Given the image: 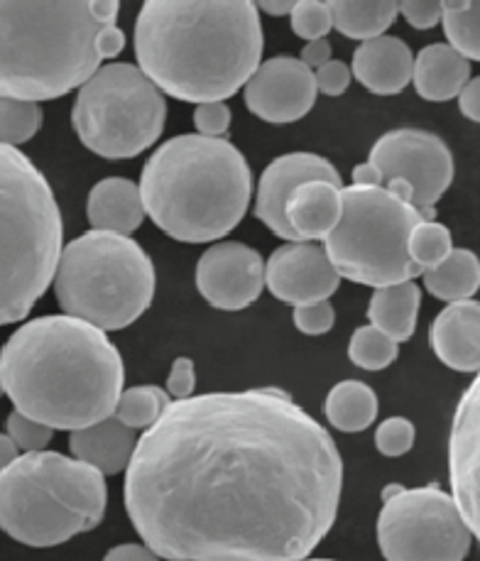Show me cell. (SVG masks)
I'll return each instance as SVG.
<instances>
[{
    "mask_svg": "<svg viewBox=\"0 0 480 561\" xmlns=\"http://www.w3.org/2000/svg\"><path fill=\"white\" fill-rule=\"evenodd\" d=\"M333 27L348 39H368L382 37L395 20L400 15V3L390 0H375V3H363V0H331Z\"/></svg>",
    "mask_w": 480,
    "mask_h": 561,
    "instance_id": "obj_27",
    "label": "cell"
},
{
    "mask_svg": "<svg viewBox=\"0 0 480 561\" xmlns=\"http://www.w3.org/2000/svg\"><path fill=\"white\" fill-rule=\"evenodd\" d=\"M351 176H353V184L365 186V190H380V186L385 184V176H382L380 168H375L370 160L363 164H356Z\"/></svg>",
    "mask_w": 480,
    "mask_h": 561,
    "instance_id": "obj_44",
    "label": "cell"
},
{
    "mask_svg": "<svg viewBox=\"0 0 480 561\" xmlns=\"http://www.w3.org/2000/svg\"><path fill=\"white\" fill-rule=\"evenodd\" d=\"M422 307V289L416 283H402L375 289L368 302V319L375 329H380L390 339L410 341L416 319H420Z\"/></svg>",
    "mask_w": 480,
    "mask_h": 561,
    "instance_id": "obj_24",
    "label": "cell"
},
{
    "mask_svg": "<svg viewBox=\"0 0 480 561\" xmlns=\"http://www.w3.org/2000/svg\"><path fill=\"white\" fill-rule=\"evenodd\" d=\"M265 277L270 293L295 309L329 302L343 279L331 263L327 248L317 243L279 245L267 257Z\"/></svg>",
    "mask_w": 480,
    "mask_h": 561,
    "instance_id": "obj_16",
    "label": "cell"
},
{
    "mask_svg": "<svg viewBox=\"0 0 480 561\" xmlns=\"http://www.w3.org/2000/svg\"><path fill=\"white\" fill-rule=\"evenodd\" d=\"M307 182H331L343 190V180L333 164L317 152H287L273 160L260 176L255 192V216L270 231L287 243H299L287 221L289 196Z\"/></svg>",
    "mask_w": 480,
    "mask_h": 561,
    "instance_id": "obj_17",
    "label": "cell"
},
{
    "mask_svg": "<svg viewBox=\"0 0 480 561\" xmlns=\"http://www.w3.org/2000/svg\"><path fill=\"white\" fill-rule=\"evenodd\" d=\"M289 25L292 33L307 39V43L327 39V35L333 30L331 5L319 3V0H299L295 13L289 15Z\"/></svg>",
    "mask_w": 480,
    "mask_h": 561,
    "instance_id": "obj_33",
    "label": "cell"
},
{
    "mask_svg": "<svg viewBox=\"0 0 480 561\" xmlns=\"http://www.w3.org/2000/svg\"><path fill=\"white\" fill-rule=\"evenodd\" d=\"M378 394L363 380H341L329 390L327 404H323L331 427L346 434L368 430L378 417Z\"/></svg>",
    "mask_w": 480,
    "mask_h": 561,
    "instance_id": "obj_25",
    "label": "cell"
},
{
    "mask_svg": "<svg viewBox=\"0 0 480 561\" xmlns=\"http://www.w3.org/2000/svg\"><path fill=\"white\" fill-rule=\"evenodd\" d=\"M52 432L55 430L47 427V424L27 417V414L18 410L10 412L5 420V434L20 446V451L25 454L45 451V446L52 442Z\"/></svg>",
    "mask_w": 480,
    "mask_h": 561,
    "instance_id": "obj_34",
    "label": "cell"
},
{
    "mask_svg": "<svg viewBox=\"0 0 480 561\" xmlns=\"http://www.w3.org/2000/svg\"><path fill=\"white\" fill-rule=\"evenodd\" d=\"M170 392L158 386H135L128 388L118 400L116 417L130 430H152L158 424L164 412L170 410Z\"/></svg>",
    "mask_w": 480,
    "mask_h": 561,
    "instance_id": "obj_28",
    "label": "cell"
},
{
    "mask_svg": "<svg viewBox=\"0 0 480 561\" xmlns=\"http://www.w3.org/2000/svg\"><path fill=\"white\" fill-rule=\"evenodd\" d=\"M400 15L414 30H432L444 23V3H434V0H410V3H400Z\"/></svg>",
    "mask_w": 480,
    "mask_h": 561,
    "instance_id": "obj_38",
    "label": "cell"
},
{
    "mask_svg": "<svg viewBox=\"0 0 480 561\" xmlns=\"http://www.w3.org/2000/svg\"><path fill=\"white\" fill-rule=\"evenodd\" d=\"M424 287L442 302H466L480 289V257L468 248H456L439 267L424 273Z\"/></svg>",
    "mask_w": 480,
    "mask_h": 561,
    "instance_id": "obj_26",
    "label": "cell"
},
{
    "mask_svg": "<svg viewBox=\"0 0 480 561\" xmlns=\"http://www.w3.org/2000/svg\"><path fill=\"white\" fill-rule=\"evenodd\" d=\"M3 270H0V324L23 321L37 299L55 285L65 255V224L55 192L18 148L3 145Z\"/></svg>",
    "mask_w": 480,
    "mask_h": 561,
    "instance_id": "obj_7",
    "label": "cell"
},
{
    "mask_svg": "<svg viewBox=\"0 0 480 561\" xmlns=\"http://www.w3.org/2000/svg\"><path fill=\"white\" fill-rule=\"evenodd\" d=\"M305 561H336V559H305Z\"/></svg>",
    "mask_w": 480,
    "mask_h": 561,
    "instance_id": "obj_47",
    "label": "cell"
},
{
    "mask_svg": "<svg viewBox=\"0 0 480 561\" xmlns=\"http://www.w3.org/2000/svg\"><path fill=\"white\" fill-rule=\"evenodd\" d=\"M140 194L152 224L174 241L221 243L243 221L253 174L231 140L186 133L150 154Z\"/></svg>",
    "mask_w": 480,
    "mask_h": 561,
    "instance_id": "obj_5",
    "label": "cell"
},
{
    "mask_svg": "<svg viewBox=\"0 0 480 561\" xmlns=\"http://www.w3.org/2000/svg\"><path fill=\"white\" fill-rule=\"evenodd\" d=\"M267 263L245 243H214L196 263V289L208 305L224 311H240L258 302L267 287Z\"/></svg>",
    "mask_w": 480,
    "mask_h": 561,
    "instance_id": "obj_13",
    "label": "cell"
},
{
    "mask_svg": "<svg viewBox=\"0 0 480 561\" xmlns=\"http://www.w3.org/2000/svg\"><path fill=\"white\" fill-rule=\"evenodd\" d=\"M370 162L380 168L385 184L404 180L414 186L416 209H434L454 182V154L436 133L398 128L380 135L370 148Z\"/></svg>",
    "mask_w": 480,
    "mask_h": 561,
    "instance_id": "obj_12",
    "label": "cell"
},
{
    "mask_svg": "<svg viewBox=\"0 0 480 561\" xmlns=\"http://www.w3.org/2000/svg\"><path fill=\"white\" fill-rule=\"evenodd\" d=\"M106 505V476L65 454H23L0 473V527L20 545H65L99 527Z\"/></svg>",
    "mask_w": 480,
    "mask_h": 561,
    "instance_id": "obj_6",
    "label": "cell"
},
{
    "mask_svg": "<svg viewBox=\"0 0 480 561\" xmlns=\"http://www.w3.org/2000/svg\"><path fill=\"white\" fill-rule=\"evenodd\" d=\"M430 344L444 366L480 373V302L466 299L442 309L430 327Z\"/></svg>",
    "mask_w": 480,
    "mask_h": 561,
    "instance_id": "obj_18",
    "label": "cell"
},
{
    "mask_svg": "<svg viewBox=\"0 0 480 561\" xmlns=\"http://www.w3.org/2000/svg\"><path fill=\"white\" fill-rule=\"evenodd\" d=\"M471 79V61L448 43L426 45L416 55L412 84L424 101L444 103L458 99Z\"/></svg>",
    "mask_w": 480,
    "mask_h": 561,
    "instance_id": "obj_23",
    "label": "cell"
},
{
    "mask_svg": "<svg viewBox=\"0 0 480 561\" xmlns=\"http://www.w3.org/2000/svg\"><path fill=\"white\" fill-rule=\"evenodd\" d=\"M448 483L458 511L480 542V373L456 404L448 434Z\"/></svg>",
    "mask_w": 480,
    "mask_h": 561,
    "instance_id": "obj_15",
    "label": "cell"
},
{
    "mask_svg": "<svg viewBox=\"0 0 480 561\" xmlns=\"http://www.w3.org/2000/svg\"><path fill=\"white\" fill-rule=\"evenodd\" d=\"M343 218V190L331 182L301 184L287 202V221L299 243L323 241Z\"/></svg>",
    "mask_w": 480,
    "mask_h": 561,
    "instance_id": "obj_21",
    "label": "cell"
},
{
    "mask_svg": "<svg viewBox=\"0 0 480 561\" xmlns=\"http://www.w3.org/2000/svg\"><path fill=\"white\" fill-rule=\"evenodd\" d=\"M456 251L452 231L444 224L424 221L412 231L410 236V255L416 265L422 267V273L439 267L444 260Z\"/></svg>",
    "mask_w": 480,
    "mask_h": 561,
    "instance_id": "obj_31",
    "label": "cell"
},
{
    "mask_svg": "<svg viewBox=\"0 0 480 561\" xmlns=\"http://www.w3.org/2000/svg\"><path fill=\"white\" fill-rule=\"evenodd\" d=\"M458 108L473 123H480V77L468 81V87L458 96Z\"/></svg>",
    "mask_w": 480,
    "mask_h": 561,
    "instance_id": "obj_42",
    "label": "cell"
},
{
    "mask_svg": "<svg viewBox=\"0 0 480 561\" xmlns=\"http://www.w3.org/2000/svg\"><path fill=\"white\" fill-rule=\"evenodd\" d=\"M123 382V356L106 331L69 314L25 321L0 351L8 400L52 430L79 432L113 417Z\"/></svg>",
    "mask_w": 480,
    "mask_h": 561,
    "instance_id": "obj_3",
    "label": "cell"
},
{
    "mask_svg": "<svg viewBox=\"0 0 480 561\" xmlns=\"http://www.w3.org/2000/svg\"><path fill=\"white\" fill-rule=\"evenodd\" d=\"M297 3H270V0H263V3H258V10L260 13H267V15H292L295 13Z\"/></svg>",
    "mask_w": 480,
    "mask_h": 561,
    "instance_id": "obj_46",
    "label": "cell"
},
{
    "mask_svg": "<svg viewBox=\"0 0 480 561\" xmlns=\"http://www.w3.org/2000/svg\"><path fill=\"white\" fill-rule=\"evenodd\" d=\"M400 356V344L390 339L385 331L373 324L353 331L348 341V358L353 366L363 370H385Z\"/></svg>",
    "mask_w": 480,
    "mask_h": 561,
    "instance_id": "obj_30",
    "label": "cell"
},
{
    "mask_svg": "<svg viewBox=\"0 0 480 561\" xmlns=\"http://www.w3.org/2000/svg\"><path fill=\"white\" fill-rule=\"evenodd\" d=\"M194 128L204 138H224L231 128V108L228 103L216 101V103H202V106L194 108Z\"/></svg>",
    "mask_w": 480,
    "mask_h": 561,
    "instance_id": "obj_37",
    "label": "cell"
},
{
    "mask_svg": "<svg viewBox=\"0 0 480 561\" xmlns=\"http://www.w3.org/2000/svg\"><path fill=\"white\" fill-rule=\"evenodd\" d=\"M317 75L299 57L265 59L243 89L248 111L265 123H295L315 108Z\"/></svg>",
    "mask_w": 480,
    "mask_h": 561,
    "instance_id": "obj_14",
    "label": "cell"
},
{
    "mask_svg": "<svg viewBox=\"0 0 480 561\" xmlns=\"http://www.w3.org/2000/svg\"><path fill=\"white\" fill-rule=\"evenodd\" d=\"M87 216L93 231H108L130 236L142 226L145 204L140 194V184L123 176H108L93 184L87 202Z\"/></svg>",
    "mask_w": 480,
    "mask_h": 561,
    "instance_id": "obj_22",
    "label": "cell"
},
{
    "mask_svg": "<svg viewBox=\"0 0 480 561\" xmlns=\"http://www.w3.org/2000/svg\"><path fill=\"white\" fill-rule=\"evenodd\" d=\"M378 545L385 561H464L473 533L439 485L385 488Z\"/></svg>",
    "mask_w": 480,
    "mask_h": 561,
    "instance_id": "obj_11",
    "label": "cell"
},
{
    "mask_svg": "<svg viewBox=\"0 0 480 561\" xmlns=\"http://www.w3.org/2000/svg\"><path fill=\"white\" fill-rule=\"evenodd\" d=\"M301 61L311 69V71H319L323 65H329L331 61V43L329 39H317V43H307V47L301 49Z\"/></svg>",
    "mask_w": 480,
    "mask_h": 561,
    "instance_id": "obj_43",
    "label": "cell"
},
{
    "mask_svg": "<svg viewBox=\"0 0 480 561\" xmlns=\"http://www.w3.org/2000/svg\"><path fill=\"white\" fill-rule=\"evenodd\" d=\"M414 55L404 39L382 35L361 43L353 51V79L378 96L402 93L414 79Z\"/></svg>",
    "mask_w": 480,
    "mask_h": 561,
    "instance_id": "obj_19",
    "label": "cell"
},
{
    "mask_svg": "<svg viewBox=\"0 0 480 561\" xmlns=\"http://www.w3.org/2000/svg\"><path fill=\"white\" fill-rule=\"evenodd\" d=\"M315 75L321 93H327V96H341V93H346V89L351 87L353 69L339 59H331L329 65H323Z\"/></svg>",
    "mask_w": 480,
    "mask_h": 561,
    "instance_id": "obj_40",
    "label": "cell"
},
{
    "mask_svg": "<svg viewBox=\"0 0 480 561\" xmlns=\"http://www.w3.org/2000/svg\"><path fill=\"white\" fill-rule=\"evenodd\" d=\"M0 133H3V145L8 148H18L27 140H33L39 126H42V111L35 101H20L3 96L0 103Z\"/></svg>",
    "mask_w": 480,
    "mask_h": 561,
    "instance_id": "obj_32",
    "label": "cell"
},
{
    "mask_svg": "<svg viewBox=\"0 0 480 561\" xmlns=\"http://www.w3.org/2000/svg\"><path fill=\"white\" fill-rule=\"evenodd\" d=\"M118 13L116 0H3V96L39 103L81 89L125 47Z\"/></svg>",
    "mask_w": 480,
    "mask_h": 561,
    "instance_id": "obj_4",
    "label": "cell"
},
{
    "mask_svg": "<svg viewBox=\"0 0 480 561\" xmlns=\"http://www.w3.org/2000/svg\"><path fill=\"white\" fill-rule=\"evenodd\" d=\"M292 321L305 336H323L336 324V309L331 302H319L309 307H297L292 311Z\"/></svg>",
    "mask_w": 480,
    "mask_h": 561,
    "instance_id": "obj_36",
    "label": "cell"
},
{
    "mask_svg": "<svg viewBox=\"0 0 480 561\" xmlns=\"http://www.w3.org/2000/svg\"><path fill=\"white\" fill-rule=\"evenodd\" d=\"M426 221L422 209L385 190L351 184L343 190V218L323 248L339 275L368 287H390L424 277L410 255V236Z\"/></svg>",
    "mask_w": 480,
    "mask_h": 561,
    "instance_id": "obj_9",
    "label": "cell"
},
{
    "mask_svg": "<svg viewBox=\"0 0 480 561\" xmlns=\"http://www.w3.org/2000/svg\"><path fill=\"white\" fill-rule=\"evenodd\" d=\"M444 35L468 61H480V3L471 0H446Z\"/></svg>",
    "mask_w": 480,
    "mask_h": 561,
    "instance_id": "obj_29",
    "label": "cell"
},
{
    "mask_svg": "<svg viewBox=\"0 0 480 561\" xmlns=\"http://www.w3.org/2000/svg\"><path fill=\"white\" fill-rule=\"evenodd\" d=\"M135 59L164 96L216 103L248 87L265 33L250 0H148L135 20Z\"/></svg>",
    "mask_w": 480,
    "mask_h": 561,
    "instance_id": "obj_2",
    "label": "cell"
},
{
    "mask_svg": "<svg viewBox=\"0 0 480 561\" xmlns=\"http://www.w3.org/2000/svg\"><path fill=\"white\" fill-rule=\"evenodd\" d=\"M138 442L140 439L135 436V430L125 427L113 414V417L93 424V427L71 432L69 451L75 454V459L93 466L103 476H116L130 469L133 456L138 451Z\"/></svg>",
    "mask_w": 480,
    "mask_h": 561,
    "instance_id": "obj_20",
    "label": "cell"
},
{
    "mask_svg": "<svg viewBox=\"0 0 480 561\" xmlns=\"http://www.w3.org/2000/svg\"><path fill=\"white\" fill-rule=\"evenodd\" d=\"M416 439L414 424L407 417H390L382 424H378V432H375V446L382 456L388 459H400V456L410 454Z\"/></svg>",
    "mask_w": 480,
    "mask_h": 561,
    "instance_id": "obj_35",
    "label": "cell"
},
{
    "mask_svg": "<svg viewBox=\"0 0 480 561\" xmlns=\"http://www.w3.org/2000/svg\"><path fill=\"white\" fill-rule=\"evenodd\" d=\"M164 123V93L128 61L101 67L71 106V126L81 145L106 160L138 158L160 140Z\"/></svg>",
    "mask_w": 480,
    "mask_h": 561,
    "instance_id": "obj_10",
    "label": "cell"
},
{
    "mask_svg": "<svg viewBox=\"0 0 480 561\" xmlns=\"http://www.w3.org/2000/svg\"><path fill=\"white\" fill-rule=\"evenodd\" d=\"M20 446L10 439L8 434L0 436V461H3V469H8V466H13L18 459H20Z\"/></svg>",
    "mask_w": 480,
    "mask_h": 561,
    "instance_id": "obj_45",
    "label": "cell"
},
{
    "mask_svg": "<svg viewBox=\"0 0 480 561\" xmlns=\"http://www.w3.org/2000/svg\"><path fill=\"white\" fill-rule=\"evenodd\" d=\"M103 561H162L148 545H118L103 557Z\"/></svg>",
    "mask_w": 480,
    "mask_h": 561,
    "instance_id": "obj_41",
    "label": "cell"
},
{
    "mask_svg": "<svg viewBox=\"0 0 480 561\" xmlns=\"http://www.w3.org/2000/svg\"><path fill=\"white\" fill-rule=\"evenodd\" d=\"M55 297L65 314L121 331L150 309L155 265L135 238L91 228L65 248Z\"/></svg>",
    "mask_w": 480,
    "mask_h": 561,
    "instance_id": "obj_8",
    "label": "cell"
},
{
    "mask_svg": "<svg viewBox=\"0 0 480 561\" xmlns=\"http://www.w3.org/2000/svg\"><path fill=\"white\" fill-rule=\"evenodd\" d=\"M341 491L331 434L275 388L172 402L125 471L135 533L167 561H305Z\"/></svg>",
    "mask_w": 480,
    "mask_h": 561,
    "instance_id": "obj_1",
    "label": "cell"
},
{
    "mask_svg": "<svg viewBox=\"0 0 480 561\" xmlns=\"http://www.w3.org/2000/svg\"><path fill=\"white\" fill-rule=\"evenodd\" d=\"M194 388H196V368L192 358H176L172 363L170 378H167V392L174 402L180 400H190L194 398Z\"/></svg>",
    "mask_w": 480,
    "mask_h": 561,
    "instance_id": "obj_39",
    "label": "cell"
}]
</instances>
